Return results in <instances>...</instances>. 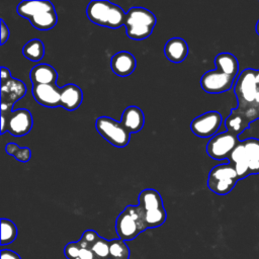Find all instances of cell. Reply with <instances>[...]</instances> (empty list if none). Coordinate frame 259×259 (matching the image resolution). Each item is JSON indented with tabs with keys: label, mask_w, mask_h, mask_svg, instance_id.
I'll return each instance as SVG.
<instances>
[{
	"label": "cell",
	"mask_w": 259,
	"mask_h": 259,
	"mask_svg": "<svg viewBox=\"0 0 259 259\" xmlns=\"http://www.w3.org/2000/svg\"><path fill=\"white\" fill-rule=\"evenodd\" d=\"M120 122L130 134L138 133L144 126L145 115L138 106L131 105L123 110Z\"/></svg>",
	"instance_id": "obj_19"
},
{
	"label": "cell",
	"mask_w": 259,
	"mask_h": 259,
	"mask_svg": "<svg viewBox=\"0 0 259 259\" xmlns=\"http://www.w3.org/2000/svg\"><path fill=\"white\" fill-rule=\"evenodd\" d=\"M256 72L257 70L254 69H245L237 78L234 91L237 96L238 107L240 108L255 104V97L258 89Z\"/></svg>",
	"instance_id": "obj_8"
},
{
	"label": "cell",
	"mask_w": 259,
	"mask_h": 259,
	"mask_svg": "<svg viewBox=\"0 0 259 259\" xmlns=\"http://www.w3.org/2000/svg\"><path fill=\"white\" fill-rule=\"evenodd\" d=\"M239 181L235 166L232 163L214 166L208 173L207 187L218 195H226Z\"/></svg>",
	"instance_id": "obj_6"
},
{
	"label": "cell",
	"mask_w": 259,
	"mask_h": 259,
	"mask_svg": "<svg viewBox=\"0 0 259 259\" xmlns=\"http://www.w3.org/2000/svg\"><path fill=\"white\" fill-rule=\"evenodd\" d=\"M250 123L251 122L246 118V116L236 108L232 109L230 115L225 120L227 131L236 136L241 135L245 130H247L250 126Z\"/></svg>",
	"instance_id": "obj_21"
},
{
	"label": "cell",
	"mask_w": 259,
	"mask_h": 259,
	"mask_svg": "<svg viewBox=\"0 0 259 259\" xmlns=\"http://www.w3.org/2000/svg\"><path fill=\"white\" fill-rule=\"evenodd\" d=\"M81 245H82V247H81V250H80L79 259H97L96 255L94 254V252L91 250L90 247H87V246L83 245L82 243H81Z\"/></svg>",
	"instance_id": "obj_30"
},
{
	"label": "cell",
	"mask_w": 259,
	"mask_h": 259,
	"mask_svg": "<svg viewBox=\"0 0 259 259\" xmlns=\"http://www.w3.org/2000/svg\"><path fill=\"white\" fill-rule=\"evenodd\" d=\"M17 237V227L16 225L5 218L1 219V246L8 245L12 243Z\"/></svg>",
	"instance_id": "obj_24"
},
{
	"label": "cell",
	"mask_w": 259,
	"mask_h": 259,
	"mask_svg": "<svg viewBox=\"0 0 259 259\" xmlns=\"http://www.w3.org/2000/svg\"><path fill=\"white\" fill-rule=\"evenodd\" d=\"M5 151L8 155L14 157L16 160H18L22 163L28 162L31 157V151L29 148H27V147L21 148L15 143H8L5 146Z\"/></svg>",
	"instance_id": "obj_25"
},
{
	"label": "cell",
	"mask_w": 259,
	"mask_h": 259,
	"mask_svg": "<svg viewBox=\"0 0 259 259\" xmlns=\"http://www.w3.org/2000/svg\"><path fill=\"white\" fill-rule=\"evenodd\" d=\"M0 257L1 259H21L18 253L8 249H2Z\"/></svg>",
	"instance_id": "obj_32"
},
{
	"label": "cell",
	"mask_w": 259,
	"mask_h": 259,
	"mask_svg": "<svg viewBox=\"0 0 259 259\" xmlns=\"http://www.w3.org/2000/svg\"><path fill=\"white\" fill-rule=\"evenodd\" d=\"M239 142L238 136L228 131L214 135L206 145V153L214 160L229 159Z\"/></svg>",
	"instance_id": "obj_9"
},
{
	"label": "cell",
	"mask_w": 259,
	"mask_h": 259,
	"mask_svg": "<svg viewBox=\"0 0 259 259\" xmlns=\"http://www.w3.org/2000/svg\"><path fill=\"white\" fill-rule=\"evenodd\" d=\"M91 250L96 255L97 259H109V241L104 238H99L91 247Z\"/></svg>",
	"instance_id": "obj_27"
},
{
	"label": "cell",
	"mask_w": 259,
	"mask_h": 259,
	"mask_svg": "<svg viewBox=\"0 0 259 259\" xmlns=\"http://www.w3.org/2000/svg\"><path fill=\"white\" fill-rule=\"evenodd\" d=\"M157 19L155 14L144 7H132L126 12L124 27L126 35L133 39L147 38L153 31Z\"/></svg>",
	"instance_id": "obj_3"
},
{
	"label": "cell",
	"mask_w": 259,
	"mask_h": 259,
	"mask_svg": "<svg viewBox=\"0 0 259 259\" xmlns=\"http://www.w3.org/2000/svg\"><path fill=\"white\" fill-rule=\"evenodd\" d=\"M16 10L21 17L27 18L31 25L39 30H49L58 22L57 12L51 1H22Z\"/></svg>",
	"instance_id": "obj_1"
},
{
	"label": "cell",
	"mask_w": 259,
	"mask_h": 259,
	"mask_svg": "<svg viewBox=\"0 0 259 259\" xmlns=\"http://www.w3.org/2000/svg\"><path fill=\"white\" fill-rule=\"evenodd\" d=\"M7 120V131L16 137L28 134L32 127L33 119L31 113L25 108L13 110L9 114L1 113Z\"/></svg>",
	"instance_id": "obj_12"
},
{
	"label": "cell",
	"mask_w": 259,
	"mask_h": 259,
	"mask_svg": "<svg viewBox=\"0 0 259 259\" xmlns=\"http://www.w3.org/2000/svg\"><path fill=\"white\" fill-rule=\"evenodd\" d=\"M214 65L217 70L233 77L234 79L239 72V62L237 58L231 53H220L214 58Z\"/></svg>",
	"instance_id": "obj_20"
},
{
	"label": "cell",
	"mask_w": 259,
	"mask_h": 259,
	"mask_svg": "<svg viewBox=\"0 0 259 259\" xmlns=\"http://www.w3.org/2000/svg\"><path fill=\"white\" fill-rule=\"evenodd\" d=\"M131 251L125 241L113 239L109 241V259H130Z\"/></svg>",
	"instance_id": "obj_23"
},
{
	"label": "cell",
	"mask_w": 259,
	"mask_h": 259,
	"mask_svg": "<svg viewBox=\"0 0 259 259\" xmlns=\"http://www.w3.org/2000/svg\"><path fill=\"white\" fill-rule=\"evenodd\" d=\"M34 99L46 107L61 106V87L57 84L32 85L31 89Z\"/></svg>",
	"instance_id": "obj_13"
},
{
	"label": "cell",
	"mask_w": 259,
	"mask_h": 259,
	"mask_svg": "<svg viewBox=\"0 0 259 259\" xmlns=\"http://www.w3.org/2000/svg\"><path fill=\"white\" fill-rule=\"evenodd\" d=\"M81 247L82 245L80 241L68 243L64 248V254L67 257V259H79Z\"/></svg>",
	"instance_id": "obj_28"
},
{
	"label": "cell",
	"mask_w": 259,
	"mask_h": 259,
	"mask_svg": "<svg viewBox=\"0 0 259 259\" xmlns=\"http://www.w3.org/2000/svg\"><path fill=\"white\" fill-rule=\"evenodd\" d=\"M32 85L40 84H57L58 73L54 67L49 64H37L31 70L29 74Z\"/></svg>",
	"instance_id": "obj_18"
},
{
	"label": "cell",
	"mask_w": 259,
	"mask_h": 259,
	"mask_svg": "<svg viewBox=\"0 0 259 259\" xmlns=\"http://www.w3.org/2000/svg\"><path fill=\"white\" fill-rule=\"evenodd\" d=\"M23 56L33 62L39 61L45 56L44 42L38 38H32L28 40L22 48Z\"/></svg>",
	"instance_id": "obj_22"
},
{
	"label": "cell",
	"mask_w": 259,
	"mask_h": 259,
	"mask_svg": "<svg viewBox=\"0 0 259 259\" xmlns=\"http://www.w3.org/2000/svg\"><path fill=\"white\" fill-rule=\"evenodd\" d=\"M145 214V223L148 229L162 226L167 218V213L163 204L160 193L152 188L141 191L139 195V203Z\"/></svg>",
	"instance_id": "obj_5"
},
{
	"label": "cell",
	"mask_w": 259,
	"mask_h": 259,
	"mask_svg": "<svg viewBox=\"0 0 259 259\" xmlns=\"http://www.w3.org/2000/svg\"><path fill=\"white\" fill-rule=\"evenodd\" d=\"M11 78V73L9 71V69L5 68V67H1V81H5Z\"/></svg>",
	"instance_id": "obj_33"
},
{
	"label": "cell",
	"mask_w": 259,
	"mask_h": 259,
	"mask_svg": "<svg viewBox=\"0 0 259 259\" xmlns=\"http://www.w3.org/2000/svg\"><path fill=\"white\" fill-rule=\"evenodd\" d=\"M256 32L259 35V20L257 21V24H256Z\"/></svg>",
	"instance_id": "obj_34"
},
{
	"label": "cell",
	"mask_w": 259,
	"mask_h": 259,
	"mask_svg": "<svg viewBox=\"0 0 259 259\" xmlns=\"http://www.w3.org/2000/svg\"><path fill=\"white\" fill-rule=\"evenodd\" d=\"M188 45L181 37H172L167 40L164 47L166 58L173 63L183 62L188 55Z\"/></svg>",
	"instance_id": "obj_17"
},
{
	"label": "cell",
	"mask_w": 259,
	"mask_h": 259,
	"mask_svg": "<svg viewBox=\"0 0 259 259\" xmlns=\"http://www.w3.org/2000/svg\"><path fill=\"white\" fill-rule=\"evenodd\" d=\"M136 66V58L132 53L126 51L117 52L110 60V68L112 72L119 77H126L133 74Z\"/></svg>",
	"instance_id": "obj_15"
},
{
	"label": "cell",
	"mask_w": 259,
	"mask_h": 259,
	"mask_svg": "<svg viewBox=\"0 0 259 259\" xmlns=\"http://www.w3.org/2000/svg\"><path fill=\"white\" fill-rule=\"evenodd\" d=\"M83 100V92L81 88L75 84H67L61 87L60 104L67 110L77 109Z\"/></svg>",
	"instance_id": "obj_16"
},
{
	"label": "cell",
	"mask_w": 259,
	"mask_h": 259,
	"mask_svg": "<svg viewBox=\"0 0 259 259\" xmlns=\"http://www.w3.org/2000/svg\"><path fill=\"white\" fill-rule=\"evenodd\" d=\"M0 22H1V45H4L9 38L10 30L3 19H1Z\"/></svg>",
	"instance_id": "obj_31"
},
{
	"label": "cell",
	"mask_w": 259,
	"mask_h": 259,
	"mask_svg": "<svg viewBox=\"0 0 259 259\" xmlns=\"http://www.w3.org/2000/svg\"><path fill=\"white\" fill-rule=\"evenodd\" d=\"M234 80L233 77L215 69L207 71L202 75L200 86L207 93L218 94L230 90L234 84Z\"/></svg>",
	"instance_id": "obj_11"
},
{
	"label": "cell",
	"mask_w": 259,
	"mask_h": 259,
	"mask_svg": "<svg viewBox=\"0 0 259 259\" xmlns=\"http://www.w3.org/2000/svg\"><path fill=\"white\" fill-rule=\"evenodd\" d=\"M223 118L219 111L211 110L196 116L190 123L191 132L199 138L214 136L222 124Z\"/></svg>",
	"instance_id": "obj_10"
},
{
	"label": "cell",
	"mask_w": 259,
	"mask_h": 259,
	"mask_svg": "<svg viewBox=\"0 0 259 259\" xmlns=\"http://www.w3.org/2000/svg\"><path fill=\"white\" fill-rule=\"evenodd\" d=\"M86 14L93 23L109 28H118L123 25L126 15L121 7L106 0L90 1Z\"/></svg>",
	"instance_id": "obj_2"
},
{
	"label": "cell",
	"mask_w": 259,
	"mask_h": 259,
	"mask_svg": "<svg viewBox=\"0 0 259 259\" xmlns=\"http://www.w3.org/2000/svg\"><path fill=\"white\" fill-rule=\"evenodd\" d=\"M245 151L248 161L259 162V140L255 138H250L244 141Z\"/></svg>",
	"instance_id": "obj_26"
},
{
	"label": "cell",
	"mask_w": 259,
	"mask_h": 259,
	"mask_svg": "<svg viewBox=\"0 0 259 259\" xmlns=\"http://www.w3.org/2000/svg\"><path fill=\"white\" fill-rule=\"evenodd\" d=\"M26 93V85L19 79L10 78L1 81V103L13 105Z\"/></svg>",
	"instance_id": "obj_14"
},
{
	"label": "cell",
	"mask_w": 259,
	"mask_h": 259,
	"mask_svg": "<svg viewBox=\"0 0 259 259\" xmlns=\"http://www.w3.org/2000/svg\"><path fill=\"white\" fill-rule=\"evenodd\" d=\"M95 128L104 140L117 148H124L131 140V134L123 124L109 116L98 117L95 120Z\"/></svg>",
	"instance_id": "obj_7"
},
{
	"label": "cell",
	"mask_w": 259,
	"mask_h": 259,
	"mask_svg": "<svg viewBox=\"0 0 259 259\" xmlns=\"http://www.w3.org/2000/svg\"><path fill=\"white\" fill-rule=\"evenodd\" d=\"M99 238H100V236L95 231H93V230H86L83 233V235H82V237L80 239V242L83 245L91 248L97 242V240Z\"/></svg>",
	"instance_id": "obj_29"
},
{
	"label": "cell",
	"mask_w": 259,
	"mask_h": 259,
	"mask_svg": "<svg viewBox=\"0 0 259 259\" xmlns=\"http://www.w3.org/2000/svg\"><path fill=\"white\" fill-rule=\"evenodd\" d=\"M148 228L145 223V214L141 206L127 205L118 214L115 222V230L118 239L123 241H132L139 234Z\"/></svg>",
	"instance_id": "obj_4"
}]
</instances>
